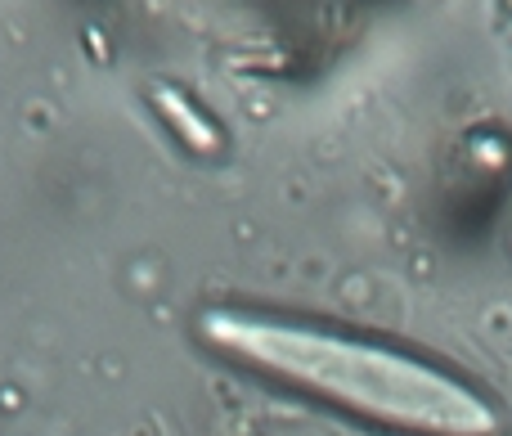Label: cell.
<instances>
[{"label": "cell", "instance_id": "6da1fadb", "mask_svg": "<svg viewBox=\"0 0 512 436\" xmlns=\"http://www.w3.org/2000/svg\"><path fill=\"white\" fill-rule=\"evenodd\" d=\"M203 338L225 356L382 428L423 436H490L499 428V414L468 383L378 342L252 311H207Z\"/></svg>", "mask_w": 512, "mask_h": 436}]
</instances>
